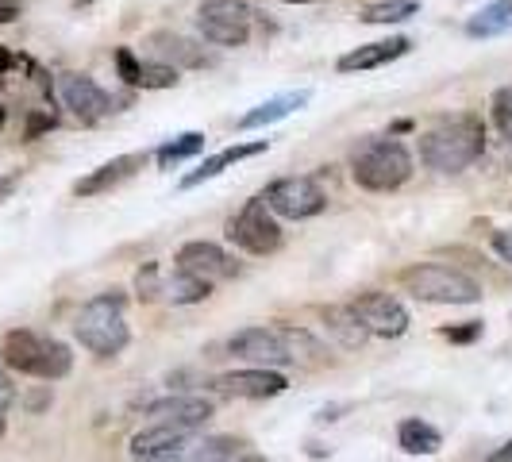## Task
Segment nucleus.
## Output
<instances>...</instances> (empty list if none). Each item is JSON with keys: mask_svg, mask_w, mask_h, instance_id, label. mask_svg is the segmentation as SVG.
Listing matches in <instances>:
<instances>
[{"mask_svg": "<svg viewBox=\"0 0 512 462\" xmlns=\"http://www.w3.org/2000/svg\"><path fill=\"white\" fill-rule=\"evenodd\" d=\"M486 154V124L474 112H462L420 135V162L436 174H462Z\"/></svg>", "mask_w": 512, "mask_h": 462, "instance_id": "f257e3e1", "label": "nucleus"}, {"mask_svg": "<svg viewBox=\"0 0 512 462\" xmlns=\"http://www.w3.org/2000/svg\"><path fill=\"white\" fill-rule=\"evenodd\" d=\"M128 297L120 289H108V293H97L93 301H85L81 312L74 316V339L97 359H112L120 351H128L131 343V328H128Z\"/></svg>", "mask_w": 512, "mask_h": 462, "instance_id": "f03ea898", "label": "nucleus"}, {"mask_svg": "<svg viewBox=\"0 0 512 462\" xmlns=\"http://www.w3.org/2000/svg\"><path fill=\"white\" fill-rule=\"evenodd\" d=\"M416 162L409 147L393 135H370L351 151V178L366 193H393L412 178Z\"/></svg>", "mask_w": 512, "mask_h": 462, "instance_id": "7ed1b4c3", "label": "nucleus"}, {"mask_svg": "<svg viewBox=\"0 0 512 462\" xmlns=\"http://www.w3.org/2000/svg\"><path fill=\"white\" fill-rule=\"evenodd\" d=\"M0 359H4L8 370L39 378V382H62L74 370V355H70V347L62 339L27 332V328H16V332L4 335Z\"/></svg>", "mask_w": 512, "mask_h": 462, "instance_id": "20e7f679", "label": "nucleus"}, {"mask_svg": "<svg viewBox=\"0 0 512 462\" xmlns=\"http://www.w3.org/2000/svg\"><path fill=\"white\" fill-rule=\"evenodd\" d=\"M401 285L424 305H478L486 297L478 278L443 262H416L409 270H401Z\"/></svg>", "mask_w": 512, "mask_h": 462, "instance_id": "39448f33", "label": "nucleus"}, {"mask_svg": "<svg viewBox=\"0 0 512 462\" xmlns=\"http://www.w3.org/2000/svg\"><path fill=\"white\" fill-rule=\"evenodd\" d=\"M224 231H228L231 243H235L239 251H247V255H274V251L282 247V224H278V216L266 208L262 197H251L247 205L231 216Z\"/></svg>", "mask_w": 512, "mask_h": 462, "instance_id": "423d86ee", "label": "nucleus"}, {"mask_svg": "<svg viewBox=\"0 0 512 462\" xmlns=\"http://www.w3.org/2000/svg\"><path fill=\"white\" fill-rule=\"evenodd\" d=\"M262 201H266V208L274 216H282V220H312V216H320L328 208V193H324V185L316 178L293 174V178L270 181L266 193H262Z\"/></svg>", "mask_w": 512, "mask_h": 462, "instance_id": "0eeeda50", "label": "nucleus"}, {"mask_svg": "<svg viewBox=\"0 0 512 462\" xmlns=\"http://www.w3.org/2000/svg\"><path fill=\"white\" fill-rule=\"evenodd\" d=\"M255 12L243 0H205L197 12V31L212 47H243L251 39Z\"/></svg>", "mask_w": 512, "mask_h": 462, "instance_id": "6e6552de", "label": "nucleus"}, {"mask_svg": "<svg viewBox=\"0 0 512 462\" xmlns=\"http://www.w3.org/2000/svg\"><path fill=\"white\" fill-rule=\"evenodd\" d=\"M228 351L235 359L251 362V366H289L293 355H289V328H243L228 339Z\"/></svg>", "mask_w": 512, "mask_h": 462, "instance_id": "1a4fd4ad", "label": "nucleus"}, {"mask_svg": "<svg viewBox=\"0 0 512 462\" xmlns=\"http://www.w3.org/2000/svg\"><path fill=\"white\" fill-rule=\"evenodd\" d=\"M285 389H289L285 374L270 370V366H247V370H228V374L212 378V393L239 397V401H270V397H278Z\"/></svg>", "mask_w": 512, "mask_h": 462, "instance_id": "9d476101", "label": "nucleus"}, {"mask_svg": "<svg viewBox=\"0 0 512 462\" xmlns=\"http://www.w3.org/2000/svg\"><path fill=\"white\" fill-rule=\"evenodd\" d=\"M351 308H355V316L366 324V332H370V335H382V339H401V335L409 332V312H405V305H401L397 297L382 293V289L359 293V297L351 301Z\"/></svg>", "mask_w": 512, "mask_h": 462, "instance_id": "9b49d317", "label": "nucleus"}, {"mask_svg": "<svg viewBox=\"0 0 512 462\" xmlns=\"http://www.w3.org/2000/svg\"><path fill=\"white\" fill-rule=\"evenodd\" d=\"M58 93H62V104L70 108V116L81 124H101L112 112V97L89 74H62L58 77Z\"/></svg>", "mask_w": 512, "mask_h": 462, "instance_id": "f8f14e48", "label": "nucleus"}, {"mask_svg": "<svg viewBox=\"0 0 512 462\" xmlns=\"http://www.w3.org/2000/svg\"><path fill=\"white\" fill-rule=\"evenodd\" d=\"M174 262H178V270H185V274H193V278H201V282H208V285L228 282V278L239 274V262H235L224 247L208 243V239H193V243H185Z\"/></svg>", "mask_w": 512, "mask_h": 462, "instance_id": "ddd939ff", "label": "nucleus"}, {"mask_svg": "<svg viewBox=\"0 0 512 462\" xmlns=\"http://www.w3.org/2000/svg\"><path fill=\"white\" fill-rule=\"evenodd\" d=\"M151 424H178L189 432H201L208 420H212V401L197 397V393H170V397H158L147 405Z\"/></svg>", "mask_w": 512, "mask_h": 462, "instance_id": "4468645a", "label": "nucleus"}, {"mask_svg": "<svg viewBox=\"0 0 512 462\" xmlns=\"http://www.w3.org/2000/svg\"><path fill=\"white\" fill-rule=\"evenodd\" d=\"M143 166H147V154L143 151L120 154V158L104 162V166H97V170H89L85 178H77L74 197H104V193H112V189H120L124 181L135 178Z\"/></svg>", "mask_w": 512, "mask_h": 462, "instance_id": "2eb2a0df", "label": "nucleus"}, {"mask_svg": "<svg viewBox=\"0 0 512 462\" xmlns=\"http://www.w3.org/2000/svg\"><path fill=\"white\" fill-rule=\"evenodd\" d=\"M412 51L409 35H393V39H378V43H366V47H355L351 54L339 58V74H362V70H382L389 62L405 58Z\"/></svg>", "mask_w": 512, "mask_h": 462, "instance_id": "dca6fc26", "label": "nucleus"}, {"mask_svg": "<svg viewBox=\"0 0 512 462\" xmlns=\"http://www.w3.org/2000/svg\"><path fill=\"white\" fill-rule=\"evenodd\" d=\"M151 47L158 54V62H166L174 70H205V66H212V54L201 43H193L185 35H174V31H154Z\"/></svg>", "mask_w": 512, "mask_h": 462, "instance_id": "f3484780", "label": "nucleus"}, {"mask_svg": "<svg viewBox=\"0 0 512 462\" xmlns=\"http://www.w3.org/2000/svg\"><path fill=\"white\" fill-rule=\"evenodd\" d=\"M266 147H270L266 139H255V143H235V147H228V151L212 154V158H205L197 170H189V174L181 178V189H197V185H205V181L220 178L228 166L243 162V158H255V154H262Z\"/></svg>", "mask_w": 512, "mask_h": 462, "instance_id": "a211bd4d", "label": "nucleus"}, {"mask_svg": "<svg viewBox=\"0 0 512 462\" xmlns=\"http://www.w3.org/2000/svg\"><path fill=\"white\" fill-rule=\"evenodd\" d=\"M308 104V93H282V97H270V101L255 104L251 112H243L239 120H235V128L239 131H255V128H270V124H278L285 116H293L297 108H305Z\"/></svg>", "mask_w": 512, "mask_h": 462, "instance_id": "6ab92c4d", "label": "nucleus"}, {"mask_svg": "<svg viewBox=\"0 0 512 462\" xmlns=\"http://www.w3.org/2000/svg\"><path fill=\"white\" fill-rule=\"evenodd\" d=\"M189 439H197V432H189V428H178V424H151V428H143V432H135V436H131V455L139 459V455L174 451V447L189 443Z\"/></svg>", "mask_w": 512, "mask_h": 462, "instance_id": "aec40b11", "label": "nucleus"}, {"mask_svg": "<svg viewBox=\"0 0 512 462\" xmlns=\"http://www.w3.org/2000/svg\"><path fill=\"white\" fill-rule=\"evenodd\" d=\"M324 324H328V332H332L335 343H339V347H347V351H359L362 343L370 339L366 324H362L359 316H355V308H351V305L324 308Z\"/></svg>", "mask_w": 512, "mask_h": 462, "instance_id": "412c9836", "label": "nucleus"}, {"mask_svg": "<svg viewBox=\"0 0 512 462\" xmlns=\"http://www.w3.org/2000/svg\"><path fill=\"white\" fill-rule=\"evenodd\" d=\"M397 447H401L405 455H436L439 447H443V436H439V428H432L428 420L409 416V420H401V428H397Z\"/></svg>", "mask_w": 512, "mask_h": 462, "instance_id": "4be33fe9", "label": "nucleus"}, {"mask_svg": "<svg viewBox=\"0 0 512 462\" xmlns=\"http://www.w3.org/2000/svg\"><path fill=\"white\" fill-rule=\"evenodd\" d=\"M505 31H512V0H493L466 20L470 39H493V35H505Z\"/></svg>", "mask_w": 512, "mask_h": 462, "instance_id": "5701e85b", "label": "nucleus"}, {"mask_svg": "<svg viewBox=\"0 0 512 462\" xmlns=\"http://www.w3.org/2000/svg\"><path fill=\"white\" fill-rule=\"evenodd\" d=\"M201 151H205V131H185L178 139L162 143V147L154 151V162H158V170H174L185 158H197Z\"/></svg>", "mask_w": 512, "mask_h": 462, "instance_id": "b1692460", "label": "nucleus"}, {"mask_svg": "<svg viewBox=\"0 0 512 462\" xmlns=\"http://www.w3.org/2000/svg\"><path fill=\"white\" fill-rule=\"evenodd\" d=\"M162 293H166L170 305H201V301H208L212 285L201 282V278H193V274H185V270H174V274L162 282Z\"/></svg>", "mask_w": 512, "mask_h": 462, "instance_id": "393cba45", "label": "nucleus"}, {"mask_svg": "<svg viewBox=\"0 0 512 462\" xmlns=\"http://www.w3.org/2000/svg\"><path fill=\"white\" fill-rule=\"evenodd\" d=\"M412 16H420V4L416 0H378V4H370V8H362V24H405Z\"/></svg>", "mask_w": 512, "mask_h": 462, "instance_id": "a878e982", "label": "nucleus"}, {"mask_svg": "<svg viewBox=\"0 0 512 462\" xmlns=\"http://www.w3.org/2000/svg\"><path fill=\"white\" fill-rule=\"evenodd\" d=\"M239 443H231L228 436H212V439H193L189 447V459L185 462H224Z\"/></svg>", "mask_w": 512, "mask_h": 462, "instance_id": "bb28decb", "label": "nucleus"}, {"mask_svg": "<svg viewBox=\"0 0 512 462\" xmlns=\"http://www.w3.org/2000/svg\"><path fill=\"white\" fill-rule=\"evenodd\" d=\"M181 77L174 66H166V62H143V70H139V85L135 89H174Z\"/></svg>", "mask_w": 512, "mask_h": 462, "instance_id": "cd10ccee", "label": "nucleus"}, {"mask_svg": "<svg viewBox=\"0 0 512 462\" xmlns=\"http://www.w3.org/2000/svg\"><path fill=\"white\" fill-rule=\"evenodd\" d=\"M493 124L501 131V139L512 147V85H501L497 93H493Z\"/></svg>", "mask_w": 512, "mask_h": 462, "instance_id": "c85d7f7f", "label": "nucleus"}, {"mask_svg": "<svg viewBox=\"0 0 512 462\" xmlns=\"http://www.w3.org/2000/svg\"><path fill=\"white\" fill-rule=\"evenodd\" d=\"M116 70H120V81L135 89V85H139V70H143V62L135 58L131 47H116Z\"/></svg>", "mask_w": 512, "mask_h": 462, "instance_id": "c756f323", "label": "nucleus"}, {"mask_svg": "<svg viewBox=\"0 0 512 462\" xmlns=\"http://www.w3.org/2000/svg\"><path fill=\"white\" fill-rule=\"evenodd\" d=\"M135 289H139V297H143V301H154V297L162 293V282H158V262H147V266L135 274Z\"/></svg>", "mask_w": 512, "mask_h": 462, "instance_id": "7c9ffc66", "label": "nucleus"}, {"mask_svg": "<svg viewBox=\"0 0 512 462\" xmlns=\"http://www.w3.org/2000/svg\"><path fill=\"white\" fill-rule=\"evenodd\" d=\"M443 339H451V343H478L482 339V320H466V324H451V328H443Z\"/></svg>", "mask_w": 512, "mask_h": 462, "instance_id": "2f4dec72", "label": "nucleus"}, {"mask_svg": "<svg viewBox=\"0 0 512 462\" xmlns=\"http://www.w3.org/2000/svg\"><path fill=\"white\" fill-rule=\"evenodd\" d=\"M58 120H54V112H31V120H27V139H39L43 131H51Z\"/></svg>", "mask_w": 512, "mask_h": 462, "instance_id": "473e14b6", "label": "nucleus"}, {"mask_svg": "<svg viewBox=\"0 0 512 462\" xmlns=\"http://www.w3.org/2000/svg\"><path fill=\"white\" fill-rule=\"evenodd\" d=\"M493 251H497V258H501V262H509V266H512V228L493 231Z\"/></svg>", "mask_w": 512, "mask_h": 462, "instance_id": "72a5a7b5", "label": "nucleus"}, {"mask_svg": "<svg viewBox=\"0 0 512 462\" xmlns=\"http://www.w3.org/2000/svg\"><path fill=\"white\" fill-rule=\"evenodd\" d=\"M20 181H24V170H8V174H0V205L20 189Z\"/></svg>", "mask_w": 512, "mask_h": 462, "instance_id": "f704fd0d", "label": "nucleus"}, {"mask_svg": "<svg viewBox=\"0 0 512 462\" xmlns=\"http://www.w3.org/2000/svg\"><path fill=\"white\" fill-rule=\"evenodd\" d=\"M16 401V385H12V378H8V370H4V359H0V412L8 409Z\"/></svg>", "mask_w": 512, "mask_h": 462, "instance_id": "c9c22d12", "label": "nucleus"}, {"mask_svg": "<svg viewBox=\"0 0 512 462\" xmlns=\"http://www.w3.org/2000/svg\"><path fill=\"white\" fill-rule=\"evenodd\" d=\"M224 462H270L266 455H255V451H231Z\"/></svg>", "mask_w": 512, "mask_h": 462, "instance_id": "e433bc0d", "label": "nucleus"}, {"mask_svg": "<svg viewBox=\"0 0 512 462\" xmlns=\"http://www.w3.org/2000/svg\"><path fill=\"white\" fill-rule=\"evenodd\" d=\"M482 462H512V439L505 443V447H497L489 459H482Z\"/></svg>", "mask_w": 512, "mask_h": 462, "instance_id": "4c0bfd02", "label": "nucleus"}, {"mask_svg": "<svg viewBox=\"0 0 512 462\" xmlns=\"http://www.w3.org/2000/svg\"><path fill=\"white\" fill-rule=\"evenodd\" d=\"M16 16H20V8H16V4H4V0H0V24H12Z\"/></svg>", "mask_w": 512, "mask_h": 462, "instance_id": "58836bf2", "label": "nucleus"}, {"mask_svg": "<svg viewBox=\"0 0 512 462\" xmlns=\"http://www.w3.org/2000/svg\"><path fill=\"white\" fill-rule=\"evenodd\" d=\"M347 409V405H332V409H320L316 412V420H320V424H328V420H339V412Z\"/></svg>", "mask_w": 512, "mask_h": 462, "instance_id": "ea45409f", "label": "nucleus"}, {"mask_svg": "<svg viewBox=\"0 0 512 462\" xmlns=\"http://www.w3.org/2000/svg\"><path fill=\"white\" fill-rule=\"evenodd\" d=\"M12 66H16V54L8 51V47H0V74H4V70H12Z\"/></svg>", "mask_w": 512, "mask_h": 462, "instance_id": "a19ab883", "label": "nucleus"}, {"mask_svg": "<svg viewBox=\"0 0 512 462\" xmlns=\"http://www.w3.org/2000/svg\"><path fill=\"white\" fill-rule=\"evenodd\" d=\"M285 4H312V0H285Z\"/></svg>", "mask_w": 512, "mask_h": 462, "instance_id": "79ce46f5", "label": "nucleus"}, {"mask_svg": "<svg viewBox=\"0 0 512 462\" xmlns=\"http://www.w3.org/2000/svg\"><path fill=\"white\" fill-rule=\"evenodd\" d=\"M0 432H4V412H0Z\"/></svg>", "mask_w": 512, "mask_h": 462, "instance_id": "37998d69", "label": "nucleus"}, {"mask_svg": "<svg viewBox=\"0 0 512 462\" xmlns=\"http://www.w3.org/2000/svg\"><path fill=\"white\" fill-rule=\"evenodd\" d=\"M0 124H4V108H0Z\"/></svg>", "mask_w": 512, "mask_h": 462, "instance_id": "c03bdc74", "label": "nucleus"}, {"mask_svg": "<svg viewBox=\"0 0 512 462\" xmlns=\"http://www.w3.org/2000/svg\"><path fill=\"white\" fill-rule=\"evenodd\" d=\"M4 4H16V0H4Z\"/></svg>", "mask_w": 512, "mask_h": 462, "instance_id": "a18cd8bd", "label": "nucleus"}]
</instances>
